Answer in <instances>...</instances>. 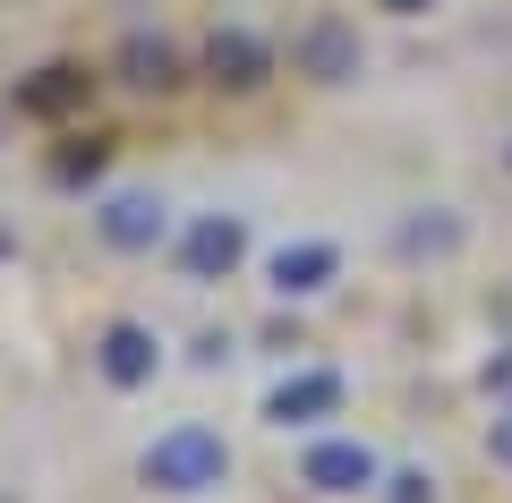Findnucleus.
<instances>
[{
	"label": "nucleus",
	"instance_id": "nucleus-1",
	"mask_svg": "<svg viewBox=\"0 0 512 503\" xmlns=\"http://www.w3.org/2000/svg\"><path fill=\"white\" fill-rule=\"evenodd\" d=\"M146 486L154 495H214L222 486V469H231V444H222L214 427H171V435H154L146 444Z\"/></svg>",
	"mask_w": 512,
	"mask_h": 503
},
{
	"label": "nucleus",
	"instance_id": "nucleus-2",
	"mask_svg": "<svg viewBox=\"0 0 512 503\" xmlns=\"http://www.w3.org/2000/svg\"><path fill=\"white\" fill-rule=\"evenodd\" d=\"M239 256H248V222L239 214H197L188 239H180V273L188 282H231Z\"/></svg>",
	"mask_w": 512,
	"mask_h": 503
},
{
	"label": "nucleus",
	"instance_id": "nucleus-3",
	"mask_svg": "<svg viewBox=\"0 0 512 503\" xmlns=\"http://www.w3.org/2000/svg\"><path fill=\"white\" fill-rule=\"evenodd\" d=\"M384 469L367 444H350V435H325V444H308V461H299V486H316V495H367Z\"/></svg>",
	"mask_w": 512,
	"mask_h": 503
},
{
	"label": "nucleus",
	"instance_id": "nucleus-4",
	"mask_svg": "<svg viewBox=\"0 0 512 503\" xmlns=\"http://www.w3.org/2000/svg\"><path fill=\"white\" fill-rule=\"evenodd\" d=\"M94 231H103V248H120V256H146L154 239L171 231V205L163 197H146V188H120V197L94 214Z\"/></svg>",
	"mask_w": 512,
	"mask_h": 503
},
{
	"label": "nucleus",
	"instance_id": "nucleus-5",
	"mask_svg": "<svg viewBox=\"0 0 512 503\" xmlns=\"http://www.w3.org/2000/svg\"><path fill=\"white\" fill-rule=\"evenodd\" d=\"M205 77H214L222 94H256L265 77H274V52H265L248 26H214V43H205Z\"/></svg>",
	"mask_w": 512,
	"mask_h": 503
},
{
	"label": "nucleus",
	"instance_id": "nucleus-6",
	"mask_svg": "<svg viewBox=\"0 0 512 503\" xmlns=\"http://www.w3.org/2000/svg\"><path fill=\"white\" fill-rule=\"evenodd\" d=\"M342 393H350V384L333 376V367H308V376H282V384H274L265 418H274V427H316V418L342 410Z\"/></svg>",
	"mask_w": 512,
	"mask_h": 503
},
{
	"label": "nucleus",
	"instance_id": "nucleus-7",
	"mask_svg": "<svg viewBox=\"0 0 512 503\" xmlns=\"http://www.w3.org/2000/svg\"><path fill=\"white\" fill-rule=\"evenodd\" d=\"M299 69H308L316 86H350V77H359V35H350L342 18H316L308 35H299Z\"/></svg>",
	"mask_w": 512,
	"mask_h": 503
},
{
	"label": "nucleus",
	"instance_id": "nucleus-8",
	"mask_svg": "<svg viewBox=\"0 0 512 503\" xmlns=\"http://www.w3.org/2000/svg\"><path fill=\"white\" fill-rule=\"evenodd\" d=\"M94 359H103V384H120V393H137V384H154V367H163V350H154V333H146V324H111Z\"/></svg>",
	"mask_w": 512,
	"mask_h": 503
},
{
	"label": "nucleus",
	"instance_id": "nucleus-9",
	"mask_svg": "<svg viewBox=\"0 0 512 503\" xmlns=\"http://www.w3.org/2000/svg\"><path fill=\"white\" fill-rule=\"evenodd\" d=\"M333 273H342V248H333V239H299V248H274V290H282V299H316Z\"/></svg>",
	"mask_w": 512,
	"mask_h": 503
},
{
	"label": "nucleus",
	"instance_id": "nucleus-10",
	"mask_svg": "<svg viewBox=\"0 0 512 503\" xmlns=\"http://www.w3.org/2000/svg\"><path fill=\"white\" fill-rule=\"evenodd\" d=\"M120 86L128 94H171V86H180V52L154 43V35H128L120 43Z\"/></svg>",
	"mask_w": 512,
	"mask_h": 503
},
{
	"label": "nucleus",
	"instance_id": "nucleus-11",
	"mask_svg": "<svg viewBox=\"0 0 512 503\" xmlns=\"http://www.w3.org/2000/svg\"><path fill=\"white\" fill-rule=\"evenodd\" d=\"M384 503H436V478L427 469H393L384 478Z\"/></svg>",
	"mask_w": 512,
	"mask_h": 503
},
{
	"label": "nucleus",
	"instance_id": "nucleus-12",
	"mask_svg": "<svg viewBox=\"0 0 512 503\" xmlns=\"http://www.w3.org/2000/svg\"><path fill=\"white\" fill-rule=\"evenodd\" d=\"M453 239H461L453 222H410V231H402V248H410V256H427V248L444 256V248H453Z\"/></svg>",
	"mask_w": 512,
	"mask_h": 503
},
{
	"label": "nucleus",
	"instance_id": "nucleus-13",
	"mask_svg": "<svg viewBox=\"0 0 512 503\" xmlns=\"http://www.w3.org/2000/svg\"><path fill=\"white\" fill-rule=\"evenodd\" d=\"M69 94H77V69H43V86L26 94V103H35V111H60Z\"/></svg>",
	"mask_w": 512,
	"mask_h": 503
},
{
	"label": "nucleus",
	"instance_id": "nucleus-14",
	"mask_svg": "<svg viewBox=\"0 0 512 503\" xmlns=\"http://www.w3.org/2000/svg\"><path fill=\"white\" fill-rule=\"evenodd\" d=\"M487 452H495V461L512 469V410H504V418H495V427H487Z\"/></svg>",
	"mask_w": 512,
	"mask_h": 503
},
{
	"label": "nucleus",
	"instance_id": "nucleus-15",
	"mask_svg": "<svg viewBox=\"0 0 512 503\" xmlns=\"http://www.w3.org/2000/svg\"><path fill=\"white\" fill-rule=\"evenodd\" d=\"M487 393H512V350H495V359H487Z\"/></svg>",
	"mask_w": 512,
	"mask_h": 503
},
{
	"label": "nucleus",
	"instance_id": "nucleus-16",
	"mask_svg": "<svg viewBox=\"0 0 512 503\" xmlns=\"http://www.w3.org/2000/svg\"><path fill=\"white\" fill-rule=\"evenodd\" d=\"M376 9H402V18H410V9H427V0H376Z\"/></svg>",
	"mask_w": 512,
	"mask_h": 503
},
{
	"label": "nucleus",
	"instance_id": "nucleus-17",
	"mask_svg": "<svg viewBox=\"0 0 512 503\" xmlns=\"http://www.w3.org/2000/svg\"><path fill=\"white\" fill-rule=\"evenodd\" d=\"M504 162H512V154H504Z\"/></svg>",
	"mask_w": 512,
	"mask_h": 503
}]
</instances>
